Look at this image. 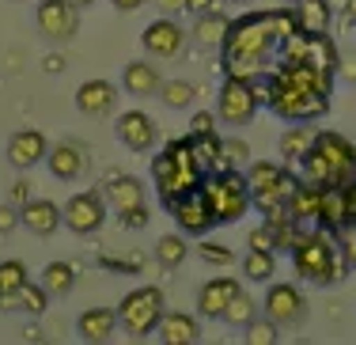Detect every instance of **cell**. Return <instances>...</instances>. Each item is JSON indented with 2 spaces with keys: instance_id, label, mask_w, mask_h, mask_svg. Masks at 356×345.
<instances>
[{
  "instance_id": "obj_1",
  "label": "cell",
  "mask_w": 356,
  "mask_h": 345,
  "mask_svg": "<svg viewBox=\"0 0 356 345\" xmlns=\"http://www.w3.org/2000/svg\"><path fill=\"white\" fill-rule=\"evenodd\" d=\"M296 12L292 8H277V12H250L232 19L227 27V38L220 46L224 54V69L227 77H239V80H254V77H266L269 69V57L281 49V42L288 35H296Z\"/></svg>"
},
{
  "instance_id": "obj_2",
  "label": "cell",
  "mask_w": 356,
  "mask_h": 345,
  "mask_svg": "<svg viewBox=\"0 0 356 345\" xmlns=\"http://www.w3.org/2000/svg\"><path fill=\"white\" fill-rule=\"evenodd\" d=\"M288 250H292V269L311 284H334V281H341V277L349 273V266H345L334 235H330L326 228L322 232H296V239H292Z\"/></svg>"
},
{
  "instance_id": "obj_3",
  "label": "cell",
  "mask_w": 356,
  "mask_h": 345,
  "mask_svg": "<svg viewBox=\"0 0 356 345\" xmlns=\"http://www.w3.org/2000/svg\"><path fill=\"white\" fill-rule=\"evenodd\" d=\"M201 179H205V171H201L197 159H193L190 137L171 141L163 152L152 159V182H156V193L163 198V205L175 198H182V193H190V190H197Z\"/></svg>"
},
{
  "instance_id": "obj_4",
  "label": "cell",
  "mask_w": 356,
  "mask_h": 345,
  "mask_svg": "<svg viewBox=\"0 0 356 345\" xmlns=\"http://www.w3.org/2000/svg\"><path fill=\"white\" fill-rule=\"evenodd\" d=\"M201 193H205L216 224H235L239 216H247L254 209L250 182L239 167H216V171H209L201 179Z\"/></svg>"
},
{
  "instance_id": "obj_5",
  "label": "cell",
  "mask_w": 356,
  "mask_h": 345,
  "mask_svg": "<svg viewBox=\"0 0 356 345\" xmlns=\"http://www.w3.org/2000/svg\"><path fill=\"white\" fill-rule=\"evenodd\" d=\"M247 182L254 209H261V216H273L288 205L292 190L300 186V175H292L281 163H269V159H254V163H247Z\"/></svg>"
},
{
  "instance_id": "obj_6",
  "label": "cell",
  "mask_w": 356,
  "mask_h": 345,
  "mask_svg": "<svg viewBox=\"0 0 356 345\" xmlns=\"http://www.w3.org/2000/svg\"><path fill=\"white\" fill-rule=\"evenodd\" d=\"M163 292L159 289H133L122 296V304H118V326H122L129 338H148V334H156L159 319H163Z\"/></svg>"
},
{
  "instance_id": "obj_7",
  "label": "cell",
  "mask_w": 356,
  "mask_h": 345,
  "mask_svg": "<svg viewBox=\"0 0 356 345\" xmlns=\"http://www.w3.org/2000/svg\"><path fill=\"white\" fill-rule=\"evenodd\" d=\"M269 80V111H273L277 118H284V122H315L318 114H326V95H315V91H303L296 88V83H284V80Z\"/></svg>"
},
{
  "instance_id": "obj_8",
  "label": "cell",
  "mask_w": 356,
  "mask_h": 345,
  "mask_svg": "<svg viewBox=\"0 0 356 345\" xmlns=\"http://www.w3.org/2000/svg\"><path fill=\"white\" fill-rule=\"evenodd\" d=\"M254 114H258V91H254V83L227 77L216 95V118L224 125H232V129H243V125L254 122Z\"/></svg>"
},
{
  "instance_id": "obj_9",
  "label": "cell",
  "mask_w": 356,
  "mask_h": 345,
  "mask_svg": "<svg viewBox=\"0 0 356 345\" xmlns=\"http://www.w3.org/2000/svg\"><path fill=\"white\" fill-rule=\"evenodd\" d=\"M106 220V198L103 190H80L65 201L61 209V224L76 235H95Z\"/></svg>"
},
{
  "instance_id": "obj_10",
  "label": "cell",
  "mask_w": 356,
  "mask_h": 345,
  "mask_svg": "<svg viewBox=\"0 0 356 345\" xmlns=\"http://www.w3.org/2000/svg\"><path fill=\"white\" fill-rule=\"evenodd\" d=\"M311 152L322 156V163L330 167V175H334L337 186L356 179V148H353L349 137H341V133H334V129H318Z\"/></svg>"
},
{
  "instance_id": "obj_11",
  "label": "cell",
  "mask_w": 356,
  "mask_h": 345,
  "mask_svg": "<svg viewBox=\"0 0 356 345\" xmlns=\"http://www.w3.org/2000/svg\"><path fill=\"white\" fill-rule=\"evenodd\" d=\"M167 213L175 216L178 232L193 235V239H201V235H209L216 228V216H213V209H209L201 186L190 190V193H182V198H175V201H167Z\"/></svg>"
},
{
  "instance_id": "obj_12",
  "label": "cell",
  "mask_w": 356,
  "mask_h": 345,
  "mask_svg": "<svg viewBox=\"0 0 356 345\" xmlns=\"http://www.w3.org/2000/svg\"><path fill=\"white\" fill-rule=\"evenodd\" d=\"M35 23H38L42 38L69 42L76 31H80V8H76L72 0H42L38 12H35Z\"/></svg>"
},
{
  "instance_id": "obj_13",
  "label": "cell",
  "mask_w": 356,
  "mask_h": 345,
  "mask_svg": "<svg viewBox=\"0 0 356 345\" xmlns=\"http://www.w3.org/2000/svg\"><path fill=\"white\" fill-rule=\"evenodd\" d=\"M261 307H266V315L273 319L277 326H300L303 319H307V296H303L292 281L269 284L266 304H261Z\"/></svg>"
},
{
  "instance_id": "obj_14",
  "label": "cell",
  "mask_w": 356,
  "mask_h": 345,
  "mask_svg": "<svg viewBox=\"0 0 356 345\" xmlns=\"http://www.w3.org/2000/svg\"><path fill=\"white\" fill-rule=\"evenodd\" d=\"M140 46L148 49V57H159V61H167V57H178V54H182L186 31L178 27L171 15H159V19H152L148 27H144Z\"/></svg>"
},
{
  "instance_id": "obj_15",
  "label": "cell",
  "mask_w": 356,
  "mask_h": 345,
  "mask_svg": "<svg viewBox=\"0 0 356 345\" xmlns=\"http://www.w3.org/2000/svg\"><path fill=\"white\" fill-rule=\"evenodd\" d=\"M46 167L57 182H76L88 171V148H83L80 141H57L46 152Z\"/></svg>"
},
{
  "instance_id": "obj_16",
  "label": "cell",
  "mask_w": 356,
  "mask_h": 345,
  "mask_svg": "<svg viewBox=\"0 0 356 345\" xmlns=\"http://www.w3.org/2000/svg\"><path fill=\"white\" fill-rule=\"evenodd\" d=\"M46 152H49V141L38 129H19L8 137V163L15 171H31V167L46 163Z\"/></svg>"
},
{
  "instance_id": "obj_17",
  "label": "cell",
  "mask_w": 356,
  "mask_h": 345,
  "mask_svg": "<svg viewBox=\"0 0 356 345\" xmlns=\"http://www.w3.org/2000/svg\"><path fill=\"white\" fill-rule=\"evenodd\" d=\"M156 122H152L144 111H125V114H118V141H122L129 152H148L152 145H156Z\"/></svg>"
},
{
  "instance_id": "obj_18",
  "label": "cell",
  "mask_w": 356,
  "mask_h": 345,
  "mask_svg": "<svg viewBox=\"0 0 356 345\" xmlns=\"http://www.w3.org/2000/svg\"><path fill=\"white\" fill-rule=\"evenodd\" d=\"M103 198H106V205L122 216V213H129V209H140L144 198H148V190H144V182L137 175H110L103 182Z\"/></svg>"
},
{
  "instance_id": "obj_19",
  "label": "cell",
  "mask_w": 356,
  "mask_h": 345,
  "mask_svg": "<svg viewBox=\"0 0 356 345\" xmlns=\"http://www.w3.org/2000/svg\"><path fill=\"white\" fill-rule=\"evenodd\" d=\"M118 106V88L110 80H83L76 88V111L88 118H106Z\"/></svg>"
},
{
  "instance_id": "obj_20",
  "label": "cell",
  "mask_w": 356,
  "mask_h": 345,
  "mask_svg": "<svg viewBox=\"0 0 356 345\" xmlns=\"http://www.w3.org/2000/svg\"><path fill=\"white\" fill-rule=\"evenodd\" d=\"M353 224V209H349V190L341 186H322V209H318V228H326L330 235H337Z\"/></svg>"
},
{
  "instance_id": "obj_21",
  "label": "cell",
  "mask_w": 356,
  "mask_h": 345,
  "mask_svg": "<svg viewBox=\"0 0 356 345\" xmlns=\"http://www.w3.org/2000/svg\"><path fill=\"white\" fill-rule=\"evenodd\" d=\"M239 292V281L235 277H213L197 289V315L201 319H224L227 300Z\"/></svg>"
},
{
  "instance_id": "obj_22",
  "label": "cell",
  "mask_w": 356,
  "mask_h": 345,
  "mask_svg": "<svg viewBox=\"0 0 356 345\" xmlns=\"http://www.w3.org/2000/svg\"><path fill=\"white\" fill-rule=\"evenodd\" d=\"M163 345H193L201 342V315H186V311H163L156 326Z\"/></svg>"
},
{
  "instance_id": "obj_23",
  "label": "cell",
  "mask_w": 356,
  "mask_h": 345,
  "mask_svg": "<svg viewBox=\"0 0 356 345\" xmlns=\"http://www.w3.org/2000/svg\"><path fill=\"white\" fill-rule=\"evenodd\" d=\"M19 224L31 235H42V239H46V235H54L57 224H61V209L49 198H31V201H23V209H19Z\"/></svg>"
},
{
  "instance_id": "obj_24",
  "label": "cell",
  "mask_w": 356,
  "mask_h": 345,
  "mask_svg": "<svg viewBox=\"0 0 356 345\" xmlns=\"http://www.w3.org/2000/svg\"><path fill=\"white\" fill-rule=\"evenodd\" d=\"M159 83H163V77H159V69L144 57V61H129L122 69V88L129 91L133 99H152L159 95Z\"/></svg>"
},
{
  "instance_id": "obj_25",
  "label": "cell",
  "mask_w": 356,
  "mask_h": 345,
  "mask_svg": "<svg viewBox=\"0 0 356 345\" xmlns=\"http://www.w3.org/2000/svg\"><path fill=\"white\" fill-rule=\"evenodd\" d=\"M288 216H292V224L300 228V224H318V209H322V186L315 182L300 179V186L292 190V198H288Z\"/></svg>"
},
{
  "instance_id": "obj_26",
  "label": "cell",
  "mask_w": 356,
  "mask_h": 345,
  "mask_svg": "<svg viewBox=\"0 0 356 345\" xmlns=\"http://www.w3.org/2000/svg\"><path fill=\"white\" fill-rule=\"evenodd\" d=\"M296 27L303 35H330V19H334V4L330 0H296Z\"/></svg>"
},
{
  "instance_id": "obj_27",
  "label": "cell",
  "mask_w": 356,
  "mask_h": 345,
  "mask_svg": "<svg viewBox=\"0 0 356 345\" xmlns=\"http://www.w3.org/2000/svg\"><path fill=\"white\" fill-rule=\"evenodd\" d=\"M118 330V307H88L76 319V334L83 342H106Z\"/></svg>"
},
{
  "instance_id": "obj_28",
  "label": "cell",
  "mask_w": 356,
  "mask_h": 345,
  "mask_svg": "<svg viewBox=\"0 0 356 345\" xmlns=\"http://www.w3.org/2000/svg\"><path fill=\"white\" fill-rule=\"evenodd\" d=\"M227 27H232V15H224L220 8H213V12L197 15V23H193V42H197L201 49H220L227 38Z\"/></svg>"
},
{
  "instance_id": "obj_29",
  "label": "cell",
  "mask_w": 356,
  "mask_h": 345,
  "mask_svg": "<svg viewBox=\"0 0 356 345\" xmlns=\"http://www.w3.org/2000/svg\"><path fill=\"white\" fill-rule=\"evenodd\" d=\"M311 145H315V129H307V122H292L281 133V159L284 163H300L311 152Z\"/></svg>"
},
{
  "instance_id": "obj_30",
  "label": "cell",
  "mask_w": 356,
  "mask_h": 345,
  "mask_svg": "<svg viewBox=\"0 0 356 345\" xmlns=\"http://www.w3.org/2000/svg\"><path fill=\"white\" fill-rule=\"evenodd\" d=\"M239 266H243V277H247V281L269 284L277 273V255L273 250H247V255L239 258Z\"/></svg>"
},
{
  "instance_id": "obj_31",
  "label": "cell",
  "mask_w": 356,
  "mask_h": 345,
  "mask_svg": "<svg viewBox=\"0 0 356 345\" xmlns=\"http://www.w3.org/2000/svg\"><path fill=\"white\" fill-rule=\"evenodd\" d=\"M186 258H190V243H186L182 232H167V235H159V239H156V262L159 266L178 269Z\"/></svg>"
},
{
  "instance_id": "obj_32",
  "label": "cell",
  "mask_w": 356,
  "mask_h": 345,
  "mask_svg": "<svg viewBox=\"0 0 356 345\" xmlns=\"http://www.w3.org/2000/svg\"><path fill=\"white\" fill-rule=\"evenodd\" d=\"M42 289L49 292V296H69V292L76 289V269L72 262H49L46 269H42Z\"/></svg>"
},
{
  "instance_id": "obj_33",
  "label": "cell",
  "mask_w": 356,
  "mask_h": 345,
  "mask_svg": "<svg viewBox=\"0 0 356 345\" xmlns=\"http://www.w3.org/2000/svg\"><path fill=\"white\" fill-rule=\"evenodd\" d=\"M193 99H197V88H193L190 80H163L159 83V103L167 106V111H186V106H193Z\"/></svg>"
},
{
  "instance_id": "obj_34",
  "label": "cell",
  "mask_w": 356,
  "mask_h": 345,
  "mask_svg": "<svg viewBox=\"0 0 356 345\" xmlns=\"http://www.w3.org/2000/svg\"><path fill=\"white\" fill-rule=\"evenodd\" d=\"M31 277H27V266L19 262V258H8V262H0V304H12L15 300V292L27 284Z\"/></svg>"
},
{
  "instance_id": "obj_35",
  "label": "cell",
  "mask_w": 356,
  "mask_h": 345,
  "mask_svg": "<svg viewBox=\"0 0 356 345\" xmlns=\"http://www.w3.org/2000/svg\"><path fill=\"white\" fill-rule=\"evenodd\" d=\"M254 315H258V304H254V296H250V292H243V289H239L232 300H227L224 323H232V326H239V330H243V326H247Z\"/></svg>"
},
{
  "instance_id": "obj_36",
  "label": "cell",
  "mask_w": 356,
  "mask_h": 345,
  "mask_svg": "<svg viewBox=\"0 0 356 345\" xmlns=\"http://www.w3.org/2000/svg\"><path fill=\"white\" fill-rule=\"evenodd\" d=\"M46 304H49V292L42 289V281H38V284L27 281L19 292H15V300H12L8 307H23L27 315H42V311H46Z\"/></svg>"
},
{
  "instance_id": "obj_37",
  "label": "cell",
  "mask_w": 356,
  "mask_h": 345,
  "mask_svg": "<svg viewBox=\"0 0 356 345\" xmlns=\"http://www.w3.org/2000/svg\"><path fill=\"white\" fill-rule=\"evenodd\" d=\"M243 338H247L250 345H273L277 338H281V326L273 323V319H261V315H254L247 326H243Z\"/></svg>"
},
{
  "instance_id": "obj_38",
  "label": "cell",
  "mask_w": 356,
  "mask_h": 345,
  "mask_svg": "<svg viewBox=\"0 0 356 345\" xmlns=\"http://www.w3.org/2000/svg\"><path fill=\"white\" fill-rule=\"evenodd\" d=\"M197 255L205 258L209 266H232V262H239V255H235L232 247H224V243H209V239H201V247H197Z\"/></svg>"
},
{
  "instance_id": "obj_39",
  "label": "cell",
  "mask_w": 356,
  "mask_h": 345,
  "mask_svg": "<svg viewBox=\"0 0 356 345\" xmlns=\"http://www.w3.org/2000/svg\"><path fill=\"white\" fill-rule=\"evenodd\" d=\"M250 159V148L243 145V141H224V148H220V167H243Z\"/></svg>"
},
{
  "instance_id": "obj_40",
  "label": "cell",
  "mask_w": 356,
  "mask_h": 345,
  "mask_svg": "<svg viewBox=\"0 0 356 345\" xmlns=\"http://www.w3.org/2000/svg\"><path fill=\"white\" fill-rule=\"evenodd\" d=\"M337 250H341L345 266L356 269V224H345V228L337 232Z\"/></svg>"
},
{
  "instance_id": "obj_41",
  "label": "cell",
  "mask_w": 356,
  "mask_h": 345,
  "mask_svg": "<svg viewBox=\"0 0 356 345\" xmlns=\"http://www.w3.org/2000/svg\"><path fill=\"white\" fill-rule=\"evenodd\" d=\"M247 250H273V255H277L273 228H269V224H261V228H250V235H247Z\"/></svg>"
},
{
  "instance_id": "obj_42",
  "label": "cell",
  "mask_w": 356,
  "mask_h": 345,
  "mask_svg": "<svg viewBox=\"0 0 356 345\" xmlns=\"http://www.w3.org/2000/svg\"><path fill=\"white\" fill-rule=\"evenodd\" d=\"M337 77H345L349 83H356V49H337Z\"/></svg>"
},
{
  "instance_id": "obj_43",
  "label": "cell",
  "mask_w": 356,
  "mask_h": 345,
  "mask_svg": "<svg viewBox=\"0 0 356 345\" xmlns=\"http://www.w3.org/2000/svg\"><path fill=\"white\" fill-rule=\"evenodd\" d=\"M213 129H216V118L209 111H197L190 118V133H213Z\"/></svg>"
},
{
  "instance_id": "obj_44",
  "label": "cell",
  "mask_w": 356,
  "mask_h": 345,
  "mask_svg": "<svg viewBox=\"0 0 356 345\" xmlns=\"http://www.w3.org/2000/svg\"><path fill=\"white\" fill-rule=\"evenodd\" d=\"M15 224H19V213H15L12 205H0V235H8Z\"/></svg>"
},
{
  "instance_id": "obj_45",
  "label": "cell",
  "mask_w": 356,
  "mask_h": 345,
  "mask_svg": "<svg viewBox=\"0 0 356 345\" xmlns=\"http://www.w3.org/2000/svg\"><path fill=\"white\" fill-rule=\"evenodd\" d=\"M122 220H125V228H144L148 224V209H129V213H122Z\"/></svg>"
},
{
  "instance_id": "obj_46",
  "label": "cell",
  "mask_w": 356,
  "mask_h": 345,
  "mask_svg": "<svg viewBox=\"0 0 356 345\" xmlns=\"http://www.w3.org/2000/svg\"><path fill=\"white\" fill-rule=\"evenodd\" d=\"M216 4H220V0H186V12H190V15H205V12H213Z\"/></svg>"
},
{
  "instance_id": "obj_47",
  "label": "cell",
  "mask_w": 356,
  "mask_h": 345,
  "mask_svg": "<svg viewBox=\"0 0 356 345\" xmlns=\"http://www.w3.org/2000/svg\"><path fill=\"white\" fill-rule=\"evenodd\" d=\"M159 4V12L163 15H178V12H186V0H156Z\"/></svg>"
},
{
  "instance_id": "obj_48",
  "label": "cell",
  "mask_w": 356,
  "mask_h": 345,
  "mask_svg": "<svg viewBox=\"0 0 356 345\" xmlns=\"http://www.w3.org/2000/svg\"><path fill=\"white\" fill-rule=\"evenodd\" d=\"M114 4V12H137V8H144L148 0H110Z\"/></svg>"
},
{
  "instance_id": "obj_49",
  "label": "cell",
  "mask_w": 356,
  "mask_h": 345,
  "mask_svg": "<svg viewBox=\"0 0 356 345\" xmlns=\"http://www.w3.org/2000/svg\"><path fill=\"white\" fill-rule=\"evenodd\" d=\"M345 190H349V209H353V224H356V179L345 182Z\"/></svg>"
},
{
  "instance_id": "obj_50",
  "label": "cell",
  "mask_w": 356,
  "mask_h": 345,
  "mask_svg": "<svg viewBox=\"0 0 356 345\" xmlns=\"http://www.w3.org/2000/svg\"><path fill=\"white\" fill-rule=\"evenodd\" d=\"M46 69H49V72H61L65 61H61V57H46Z\"/></svg>"
},
{
  "instance_id": "obj_51",
  "label": "cell",
  "mask_w": 356,
  "mask_h": 345,
  "mask_svg": "<svg viewBox=\"0 0 356 345\" xmlns=\"http://www.w3.org/2000/svg\"><path fill=\"white\" fill-rule=\"evenodd\" d=\"M345 15H349V23L356 27V0H349V4H345Z\"/></svg>"
},
{
  "instance_id": "obj_52",
  "label": "cell",
  "mask_w": 356,
  "mask_h": 345,
  "mask_svg": "<svg viewBox=\"0 0 356 345\" xmlns=\"http://www.w3.org/2000/svg\"><path fill=\"white\" fill-rule=\"evenodd\" d=\"M224 4H235V8H247V4H254V0H224Z\"/></svg>"
},
{
  "instance_id": "obj_53",
  "label": "cell",
  "mask_w": 356,
  "mask_h": 345,
  "mask_svg": "<svg viewBox=\"0 0 356 345\" xmlns=\"http://www.w3.org/2000/svg\"><path fill=\"white\" fill-rule=\"evenodd\" d=\"M72 4H76V8H91L95 0H72Z\"/></svg>"
},
{
  "instance_id": "obj_54",
  "label": "cell",
  "mask_w": 356,
  "mask_h": 345,
  "mask_svg": "<svg viewBox=\"0 0 356 345\" xmlns=\"http://www.w3.org/2000/svg\"><path fill=\"white\" fill-rule=\"evenodd\" d=\"M281 4H288V8H292V4H296V0H281Z\"/></svg>"
}]
</instances>
